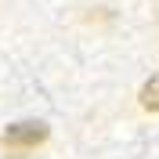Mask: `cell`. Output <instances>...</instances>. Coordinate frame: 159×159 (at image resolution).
<instances>
[{
	"label": "cell",
	"mask_w": 159,
	"mask_h": 159,
	"mask_svg": "<svg viewBox=\"0 0 159 159\" xmlns=\"http://www.w3.org/2000/svg\"><path fill=\"white\" fill-rule=\"evenodd\" d=\"M51 138L47 123H40V119H22V123H11L4 134H0V145L4 148H36L43 141Z\"/></svg>",
	"instance_id": "1"
},
{
	"label": "cell",
	"mask_w": 159,
	"mask_h": 159,
	"mask_svg": "<svg viewBox=\"0 0 159 159\" xmlns=\"http://www.w3.org/2000/svg\"><path fill=\"white\" fill-rule=\"evenodd\" d=\"M138 101H141V109H145V112H159V72L145 80V87H141Z\"/></svg>",
	"instance_id": "2"
},
{
	"label": "cell",
	"mask_w": 159,
	"mask_h": 159,
	"mask_svg": "<svg viewBox=\"0 0 159 159\" xmlns=\"http://www.w3.org/2000/svg\"><path fill=\"white\" fill-rule=\"evenodd\" d=\"M7 159H25V156H7Z\"/></svg>",
	"instance_id": "3"
}]
</instances>
